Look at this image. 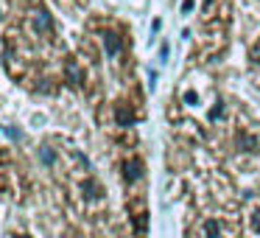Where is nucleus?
Segmentation results:
<instances>
[{
  "mask_svg": "<svg viewBox=\"0 0 260 238\" xmlns=\"http://www.w3.org/2000/svg\"><path fill=\"white\" fill-rule=\"evenodd\" d=\"M140 174H143V163H140L137 157H132V160H126V163H123V176H126V182H135Z\"/></svg>",
  "mask_w": 260,
  "mask_h": 238,
  "instance_id": "obj_1",
  "label": "nucleus"
},
{
  "mask_svg": "<svg viewBox=\"0 0 260 238\" xmlns=\"http://www.w3.org/2000/svg\"><path fill=\"white\" fill-rule=\"evenodd\" d=\"M34 25L40 31H51L53 23H51V14L45 12V9H40V12H34Z\"/></svg>",
  "mask_w": 260,
  "mask_h": 238,
  "instance_id": "obj_2",
  "label": "nucleus"
},
{
  "mask_svg": "<svg viewBox=\"0 0 260 238\" xmlns=\"http://www.w3.org/2000/svg\"><path fill=\"white\" fill-rule=\"evenodd\" d=\"M104 45H107V53H109V56H118V53H120V40H118L115 34H109V31L104 34Z\"/></svg>",
  "mask_w": 260,
  "mask_h": 238,
  "instance_id": "obj_3",
  "label": "nucleus"
},
{
  "mask_svg": "<svg viewBox=\"0 0 260 238\" xmlns=\"http://www.w3.org/2000/svg\"><path fill=\"white\" fill-rule=\"evenodd\" d=\"M115 118H118L120 126H132V124H135V115H132L126 107H118V109H115Z\"/></svg>",
  "mask_w": 260,
  "mask_h": 238,
  "instance_id": "obj_4",
  "label": "nucleus"
},
{
  "mask_svg": "<svg viewBox=\"0 0 260 238\" xmlns=\"http://www.w3.org/2000/svg\"><path fill=\"white\" fill-rule=\"evenodd\" d=\"M218 230H221V227H218V221H213V219H210V221H207V224H204V227H202V232H204V238H218Z\"/></svg>",
  "mask_w": 260,
  "mask_h": 238,
  "instance_id": "obj_5",
  "label": "nucleus"
},
{
  "mask_svg": "<svg viewBox=\"0 0 260 238\" xmlns=\"http://www.w3.org/2000/svg\"><path fill=\"white\" fill-rule=\"evenodd\" d=\"M238 143L243 146V152H257V148H254V146H257V140H254V137L249 140L246 135H238Z\"/></svg>",
  "mask_w": 260,
  "mask_h": 238,
  "instance_id": "obj_6",
  "label": "nucleus"
},
{
  "mask_svg": "<svg viewBox=\"0 0 260 238\" xmlns=\"http://www.w3.org/2000/svg\"><path fill=\"white\" fill-rule=\"evenodd\" d=\"M187 12H193V0H185V3H182V14H187Z\"/></svg>",
  "mask_w": 260,
  "mask_h": 238,
  "instance_id": "obj_7",
  "label": "nucleus"
},
{
  "mask_svg": "<svg viewBox=\"0 0 260 238\" xmlns=\"http://www.w3.org/2000/svg\"><path fill=\"white\" fill-rule=\"evenodd\" d=\"M168 53H171V48H168V45H162V48H159V59H162V62L168 59Z\"/></svg>",
  "mask_w": 260,
  "mask_h": 238,
  "instance_id": "obj_8",
  "label": "nucleus"
},
{
  "mask_svg": "<svg viewBox=\"0 0 260 238\" xmlns=\"http://www.w3.org/2000/svg\"><path fill=\"white\" fill-rule=\"evenodd\" d=\"M159 28H162V20H154V23H151V31H154V34H157Z\"/></svg>",
  "mask_w": 260,
  "mask_h": 238,
  "instance_id": "obj_9",
  "label": "nucleus"
},
{
  "mask_svg": "<svg viewBox=\"0 0 260 238\" xmlns=\"http://www.w3.org/2000/svg\"><path fill=\"white\" fill-rule=\"evenodd\" d=\"M20 238H28V235H20Z\"/></svg>",
  "mask_w": 260,
  "mask_h": 238,
  "instance_id": "obj_10",
  "label": "nucleus"
}]
</instances>
